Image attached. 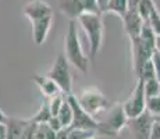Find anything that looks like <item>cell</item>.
Returning a JSON list of instances; mask_svg holds the SVG:
<instances>
[{
    "label": "cell",
    "mask_w": 160,
    "mask_h": 139,
    "mask_svg": "<svg viewBox=\"0 0 160 139\" xmlns=\"http://www.w3.org/2000/svg\"><path fill=\"white\" fill-rule=\"evenodd\" d=\"M64 54H66L68 63L75 67L77 70H79L84 74L88 72L89 58L82 50L75 20H70L68 22V29H67V33L64 36Z\"/></svg>",
    "instance_id": "6da1fadb"
},
{
    "label": "cell",
    "mask_w": 160,
    "mask_h": 139,
    "mask_svg": "<svg viewBox=\"0 0 160 139\" xmlns=\"http://www.w3.org/2000/svg\"><path fill=\"white\" fill-rule=\"evenodd\" d=\"M78 22L84 28L89 42V58L93 60L102 47L103 41V20L102 13H84L78 17Z\"/></svg>",
    "instance_id": "7a4b0ae2"
},
{
    "label": "cell",
    "mask_w": 160,
    "mask_h": 139,
    "mask_svg": "<svg viewBox=\"0 0 160 139\" xmlns=\"http://www.w3.org/2000/svg\"><path fill=\"white\" fill-rule=\"evenodd\" d=\"M128 122V117L124 111L122 104L117 103L114 106H110L107 114L102 120H99V134L103 135H117Z\"/></svg>",
    "instance_id": "3957f363"
},
{
    "label": "cell",
    "mask_w": 160,
    "mask_h": 139,
    "mask_svg": "<svg viewBox=\"0 0 160 139\" xmlns=\"http://www.w3.org/2000/svg\"><path fill=\"white\" fill-rule=\"evenodd\" d=\"M48 75L60 86L61 92L64 95L72 93V78L71 72H70V63L67 60L66 54H57Z\"/></svg>",
    "instance_id": "277c9868"
},
{
    "label": "cell",
    "mask_w": 160,
    "mask_h": 139,
    "mask_svg": "<svg viewBox=\"0 0 160 139\" xmlns=\"http://www.w3.org/2000/svg\"><path fill=\"white\" fill-rule=\"evenodd\" d=\"M77 99H78L79 104L93 117L110 109V102L96 88L85 89L79 95H77Z\"/></svg>",
    "instance_id": "5b68a950"
},
{
    "label": "cell",
    "mask_w": 160,
    "mask_h": 139,
    "mask_svg": "<svg viewBox=\"0 0 160 139\" xmlns=\"http://www.w3.org/2000/svg\"><path fill=\"white\" fill-rule=\"evenodd\" d=\"M68 102L72 107V113H74V118H72V124L70 125L71 129H88V131H99V120H96V117H93L92 114H89L84 107L79 104L77 95H67Z\"/></svg>",
    "instance_id": "8992f818"
},
{
    "label": "cell",
    "mask_w": 160,
    "mask_h": 139,
    "mask_svg": "<svg viewBox=\"0 0 160 139\" xmlns=\"http://www.w3.org/2000/svg\"><path fill=\"white\" fill-rule=\"evenodd\" d=\"M58 10L68 20H78L84 13H100L98 0H58Z\"/></svg>",
    "instance_id": "52a82bcc"
},
{
    "label": "cell",
    "mask_w": 160,
    "mask_h": 139,
    "mask_svg": "<svg viewBox=\"0 0 160 139\" xmlns=\"http://www.w3.org/2000/svg\"><path fill=\"white\" fill-rule=\"evenodd\" d=\"M122 107L128 118H135L146 111V93L143 79L138 78L137 85L132 89L130 97L122 103Z\"/></svg>",
    "instance_id": "ba28073f"
},
{
    "label": "cell",
    "mask_w": 160,
    "mask_h": 139,
    "mask_svg": "<svg viewBox=\"0 0 160 139\" xmlns=\"http://www.w3.org/2000/svg\"><path fill=\"white\" fill-rule=\"evenodd\" d=\"M131 39V54H132V64H134L135 74L139 72L142 66L152 58L156 49L146 43L141 36H135Z\"/></svg>",
    "instance_id": "9c48e42d"
},
{
    "label": "cell",
    "mask_w": 160,
    "mask_h": 139,
    "mask_svg": "<svg viewBox=\"0 0 160 139\" xmlns=\"http://www.w3.org/2000/svg\"><path fill=\"white\" fill-rule=\"evenodd\" d=\"M153 124V116L145 111L135 118H128L127 127L135 139H150V129Z\"/></svg>",
    "instance_id": "30bf717a"
},
{
    "label": "cell",
    "mask_w": 160,
    "mask_h": 139,
    "mask_svg": "<svg viewBox=\"0 0 160 139\" xmlns=\"http://www.w3.org/2000/svg\"><path fill=\"white\" fill-rule=\"evenodd\" d=\"M22 13L32 22V21L39 20V18L53 15V10L49 6V3L43 2V0H32V2H28L24 6Z\"/></svg>",
    "instance_id": "8fae6325"
},
{
    "label": "cell",
    "mask_w": 160,
    "mask_h": 139,
    "mask_svg": "<svg viewBox=\"0 0 160 139\" xmlns=\"http://www.w3.org/2000/svg\"><path fill=\"white\" fill-rule=\"evenodd\" d=\"M52 22H53V15H48V17L32 21L33 42H35L38 46H41L45 43L46 38H48V35H49V31H50Z\"/></svg>",
    "instance_id": "7c38bea8"
},
{
    "label": "cell",
    "mask_w": 160,
    "mask_h": 139,
    "mask_svg": "<svg viewBox=\"0 0 160 139\" xmlns=\"http://www.w3.org/2000/svg\"><path fill=\"white\" fill-rule=\"evenodd\" d=\"M122 20V24H124V28H125V32L128 33L130 38H135V36H139L141 33V29L143 27V20L141 17V14L138 11H134V10H128L125 15L121 18Z\"/></svg>",
    "instance_id": "4fadbf2b"
},
{
    "label": "cell",
    "mask_w": 160,
    "mask_h": 139,
    "mask_svg": "<svg viewBox=\"0 0 160 139\" xmlns=\"http://www.w3.org/2000/svg\"><path fill=\"white\" fill-rule=\"evenodd\" d=\"M32 81L38 85V88L41 89V92L45 95L46 99H50L58 93H61L60 86L49 75H39V74H35V75L32 77Z\"/></svg>",
    "instance_id": "5bb4252c"
},
{
    "label": "cell",
    "mask_w": 160,
    "mask_h": 139,
    "mask_svg": "<svg viewBox=\"0 0 160 139\" xmlns=\"http://www.w3.org/2000/svg\"><path fill=\"white\" fill-rule=\"evenodd\" d=\"M31 122V118H21V117H8L6 120L7 128V139H21L27 125Z\"/></svg>",
    "instance_id": "9a60e30c"
},
{
    "label": "cell",
    "mask_w": 160,
    "mask_h": 139,
    "mask_svg": "<svg viewBox=\"0 0 160 139\" xmlns=\"http://www.w3.org/2000/svg\"><path fill=\"white\" fill-rule=\"evenodd\" d=\"M57 117H58V120L61 121V124H63L64 128H67V127H70L72 124L74 113H72V107H71V104H70L68 97L67 96H66V100H64V103H63V106H61L60 111H58Z\"/></svg>",
    "instance_id": "2e32d148"
},
{
    "label": "cell",
    "mask_w": 160,
    "mask_h": 139,
    "mask_svg": "<svg viewBox=\"0 0 160 139\" xmlns=\"http://www.w3.org/2000/svg\"><path fill=\"white\" fill-rule=\"evenodd\" d=\"M52 117H53V114H52L50 106H49V100L46 99L43 103L41 104L39 110L35 113V116L31 117V118L35 122H38V124H43V122H49V120H50Z\"/></svg>",
    "instance_id": "e0dca14e"
},
{
    "label": "cell",
    "mask_w": 160,
    "mask_h": 139,
    "mask_svg": "<svg viewBox=\"0 0 160 139\" xmlns=\"http://www.w3.org/2000/svg\"><path fill=\"white\" fill-rule=\"evenodd\" d=\"M114 13L118 17H124L125 13L128 11V0H110L109 6L106 8V13Z\"/></svg>",
    "instance_id": "ac0fdd59"
},
{
    "label": "cell",
    "mask_w": 160,
    "mask_h": 139,
    "mask_svg": "<svg viewBox=\"0 0 160 139\" xmlns=\"http://www.w3.org/2000/svg\"><path fill=\"white\" fill-rule=\"evenodd\" d=\"M139 36H141V38H142L146 43H149L150 46H153V47L156 49V39H158V35H156L155 29H153L152 25H150L148 21H145V22H143V27H142V29H141Z\"/></svg>",
    "instance_id": "d6986e66"
},
{
    "label": "cell",
    "mask_w": 160,
    "mask_h": 139,
    "mask_svg": "<svg viewBox=\"0 0 160 139\" xmlns=\"http://www.w3.org/2000/svg\"><path fill=\"white\" fill-rule=\"evenodd\" d=\"M138 78L143 79V81H148V79L156 78V70H155V64H153L152 58L149 61H146L145 64L142 66V68L139 70V72L137 74Z\"/></svg>",
    "instance_id": "ffe728a7"
},
{
    "label": "cell",
    "mask_w": 160,
    "mask_h": 139,
    "mask_svg": "<svg viewBox=\"0 0 160 139\" xmlns=\"http://www.w3.org/2000/svg\"><path fill=\"white\" fill-rule=\"evenodd\" d=\"M67 132L66 139H88L89 137L95 135V131H88V129H71L70 127L64 128Z\"/></svg>",
    "instance_id": "44dd1931"
},
{
    "label": "cell",
    "mask_w": 160,
    "mask_h": 139,
    "mask_svg": "<svg viewBox=\"0 0 160 139\" xmlns=\"http://www.w3.org/2000/svg\"><path fill=\"white\" fill-rule=\"evenodd\" d=\"M156 7L153 0H139V6H138V13L141 14V17L145 21L149 20V15L152 13V10Z\"/></svg>",
    "instance_id": "7402d4cb"
},
{
    "label": "cell",
    "mask_w": 160,
    "mask_h": 139,
    "mask_svg": "<svg viewBox=\"0 0 160 139\" xmlns=\"http://www.w3.org/2000/svg\"><path fill=\"white\" fill-rule=\"evenodd\" d=\"M66 96H67V95H63V92H61V93L56 95V96L48 99V100H49V106H50V110H52V114H53V116H57V114H58V111H60L61 106H63L64 100H66Z\"/></svg>",
    "instance_id": "603a6c76"
},
{
    "label": "cell",
    "mask_w": 160,
    "mask_h": 139,
    "mask_svg": "<svg viewBox=\"0 0 160 139\" xmlns=\"http://www.w3.org/2000/svg\"><path fill=\"white\" fill-rule=\"evenodd\" d=\"M146 111H149L152 116L160 114V95L146 97Z\"/></svg>",
    "instance_id": "cb8c5ba5"
},
{
    "label": "cell",
    "mask_w": 160,
    "mask_h": 139,
    "mask_svg": "<svg viewBox=\"0 0 160 139\" xmlns=\"http://www.w3.org/2000/svg\"><path fill=\"white\" fill-rule=\"evenodd\" d=\"M145 82V93L146 97L149 96H155V95H160V82L158 78H152L148 79Z\"/></svg>",
    "instance_id": "d4e9b609"
},
{
    "label": "cell",
    "mask_w": 160,
    "mask_h": 139,
    "mask_svg": "<svg viewBox=\"0 0 160 139\" xmlns=\"http://www.w3.org/2000/svg\"><path fill=\"white\" fill-rule=\"evenodd\" d=\"M148 22L152 25V28L155 29L156 35H160V13L158 8H153L152 13L149 15V20H148Z\"/></svg>",
    "instance_id": "484cf974"
},
{
    "label": "cell",
    "mask_w": 160,
    "mask_h": 139,
    "mask_svg": "<svg viewBox=\"0 0 160 139\" xmlns=\"http://www.w3.org/2000/svg\"><path fill=\"white\" fill-rule=\"evenodd\" d=\"M38 127H39L38 122H35L32 118H31V122L27 125L24 134L21 135V139H33V137H35L36 132H38Z\"/></svg>",
    "instance_id": "4316f807"
},
{
    "label": "cell",
    "mask_w": 160,
    "mask_h": 139,
    "mask_svg": "<svg viewBox=\"0 0 160 139\" xmlns=\"http://www.w3.org/2000/svg\"><path fill=\"white\" fill-rule=\"evenodd\" d=\"M48 124L50 125V128H53L56 132L61 131V129L64 128L63 124H61V121H60V120H58V117H57V116H53V117H52V118L49 120V122H48Z\"/></svg>",
    "instance_id": "83f0119b"
},
{
    "label": "cell",
    "mask_w": 160,
    "mask_h": 139,
    "mask_svg": "<svg viewBox=\"0 0 160 139\" xmlns=\"http://www.w3.org/2000/svg\"><path fill=\"white\" fill-rule=\"evenodd\" d=\"M150 139H160V121L153 120L152 129H150Z\"/></svg>",
    "instance_id": "f1b7e54d"
},
{
    "label": "cell",
    "mask_w": 160,
    "mask_h": 139,
    "mask_svg": "<svg viewBox=\"0 0 160 139\" xmlns=\"http://www.w3.org/2000/svg\"><path fill=\"white\" fill-rule=\"evenodd\" d=\"M110 0H98V6H99L100 13H106V8L109 6Z\"/></svg>",
    "instance_id": "f546056e"
},
{
    "label": "cell",
    "mask_w": 160,
    "mask_h": 139,
    "mask_svg": "<svg viewBox=\"0 0 160 139\" xmlns=\"http://www.w3.org/2000/svg\"><path fill=\"white\" fill-rule=\"evenodd\" d=\"M0 139H7V128H6V122H0Z\"/></svg>",
    "instance_id": "4dcf8cb0"
},
{
    "label": "cell",
    "mask_w": 160,
    "mask_h": 139,
    "mask_svg": "<svg viewBox=\"0 0 160 139\" xmlns=\"http://www.w3.org/2000/svg\"><path fill=\"white\" fill-rule=\"evenodd\" d=\"M33 139H46V138H45V135L42 134L41 131H39V127H38V132H36V135L33 137Z\"/></svg>",
    "instance_id": "1f68e13d"
},
{
    "label": "cell",
    "mask_w": 160,
    "mask_h": 139,
    "mask_svg": "<svg viewBox=\"0 0 160 139\" xmlns=\"http://www.w3.org/2000/svg\"><path fill=\"white\" fill-rule=\"evenodd\" d=\"M6 120H7V116L3 113L2 109H0V122H6Z\"/></svg>",
    "instance_id": "d6a6232c"
},
{
    "label": "cell",
    "mask_w": 160,
    "mask_h": 139,
    "mask_svg": "<svg viewBox=\"0 0 160 139\" xmlns=\"http://www.w3.org/2000/svg\"><path fill=\"white\" fill-rule=\"evenodd\" d=\"M156 50L160 52V35H158V39H156Z\"/></svg>",
    "instance_id": "836d02e7"
},
{
    "label": "cell",
    "mask_w": 160,
    "mask_h": 139,
    "mask_svg": "<svg viewBox=\"0 0 160 139\" xmlns=\"http://www.w3.org/2000/svg\"><path fill=\"white\" fill-rule=\"evenodd\" d=\"M153 120H155V121H160V114H158V116H153Z\"/></svg>",
    "instance_id": "e575fe53"
},
{
    "label": "cell",
    "mask_w": 160,
    "mask_h": 139,
    "mask_svg": "<svg viewBox=\"0 0 160 139\" xmlns=\"http://www.w3.org/2000/svg\"><path fill=\"white\" fill-rule=\"evenodd\" d=\"M88 139H96V138H95V135H92V137H89Z\"/></svg>",
    "instance_id": "d590c367"
}]
</instances>
